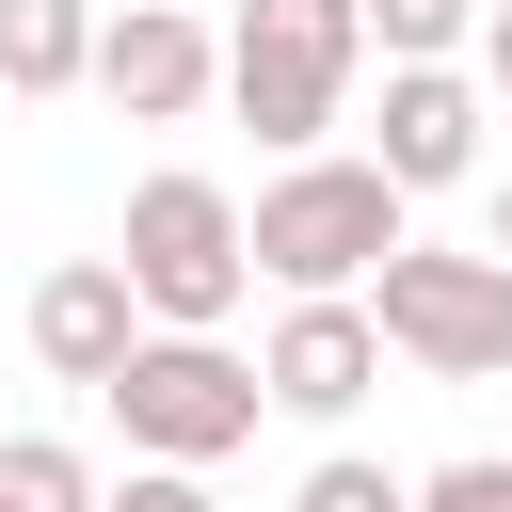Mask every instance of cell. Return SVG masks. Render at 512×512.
I'll list each match as a JSON object with an SVG mask.
<instances>
[{"instance_id":"cell-10","label":"cell","mask_w":512,"mask_h":512,"mask_svg":"<svg viewBox=\"0 0 512 512\" xmlns=\"http://www.w3.org/2000/svg\"><path fill=\"white\" fill-rule=\"evenodd\" d=\"M96 0H0V96H80Z\"/></svg>"},{"instance_id":"cell-6","label":"cell","mask_w":512,"mask_h":512,"mask_svg":"<svg viewBox=\"0 0 512 512\" xmlns=\"http://www.w3.org/2000/svg\"><path fill=\"white\" fill-rule=\"evenodd\" d=\"M480 128H496V96L464 80V64H384V112H368V176L416 208V192H448V176H480Z\"/></svg>"},{"instance_id":"cell-11","label":"cell","mask_w":512,"mask_h":512,"mask_svg":"<svg viewBox=\"0 0 512 512\" xmlns=\"http://www.w3.org/2000/svg\"><path fill=\"white\" fill-rule=\"evenodd\" d=\"M352 32H368L384 64H464V48H480V0H352Z\"/></svg>"},{"instance_id":"cell-1","label":"cell","mask_w":512,"mask_h":512,"mask_svg":"<svg viewBox=\"0 0 512 512\" xmlns=\"http://www.w3.org/2000/svg\"><path fill=\"white\" fill-rule=\"evenodd\" d=\"M416 224H400V192L368 176V160H336V144H304L256 208H240V272H272L288 304H336V288H368L384 256H400Z\"/></svg>"},{"instance_id":"cell-4","label":"cell","mask_w":512,"mask_h":512,"mask_svg":"<svg viewBox=\"0 0 512 512\" xmlns=\"http://www.w3.org/2000/svg\"><path fill=\"white\" fill-rule=\"evenodd\" d=\"M352 304H368V336H384L400 368H432V384H496V368H512V272L464 256V240H400Z\"/></svg>"},{"instance_id":"cell-12","label":"cell","mask_w":512,"mask_h":512,"mask_svg":"<svg viewBox=\"0 0 512 512\" xmlns=\"http://www.w3.org/2000/svg\"><path fill=\"white\" fill-rule=\"evenodd\" d=\"M0 512H96V464L64 432H0Z\"/></svg>"},{"instance_id":"cell-9","label":"cell","mask_w":512,"mask_h":512,"mask_svg":"<svg viewBox=\"0 0 512 512\" xmlns=\"http://www.w3.org/2000/svg\"><path fill=\"white\" fill-rule=\"evenodd\" d=\"M128 336H144V304H128L112 256H64V272L32 288V368H48V384H112Z\"/></svg>"},{"instance_id":"cell-15","label":"cell","mask_w":512,"mask_h":512,"mask_svg":"<svg viewBox=\"0 0 512 512\" xmlns=\"http://www.w3.org/2000/svg\"><path fill=\"white\" fill-rule=\"evenodd\" d=\"M96 512H224L192 464H128V480H96Z\"/></svg>"},{"instance_id":"cell-17","label":"cell","mask_w":512,"mask_h":512,"mask_svg":"<svg viewBox=\"0 0 512 512\" xmlns=\"http://www.w3.org/2000/svg\"><path fill=\"white\" fill-rule=\"evenodd\" d=\"M480 256H496V272H512V176H496V240H480Z\"/></svg>"},{"instance_id":"cell-5","label":"cell","mask_w":512,"mask_h":512,"mask_svg":"<svg viewBox=\"0 0 512 512\" xmlns=\"http://www.w3.org/2000/svg\"><path fill=\"white\" fill-rule=\"evenodd\" d=\"M96 400H112L128 464H192V480H208L224 448H256V416H272L256 368H240L224 336H128V368H112Z\"/></svg>"},{"instance_id":"cell-8","label":"cell","mask_w":512,"mask_h":512,"mask_svg":"<svg viewBox=\"0 0 512 512\" xmlns=\"http://www.w3.org/2000/svg\"><path fill=\"white\" fill-rule=\"evenodd\" d=\"M368 384H384V336H368V304H352V288H336V304H288V320H272V352H256V400H272V416H304V432H336Z\"/></svg>"},{"instance_id":"cell-16","label":"cell","mask_w":512,"mask_h":512,"mask_svg":"<svg viewBox=\"0 0 512 512\" xmlns=\"http://www.w3.org/2000/svg\"><path fill=\"white\" fill-rule=\"evenodd\" d=\"M480 96L512 112V0H480Z\"/></svg>"},{"instance_id":"cell-3","label":"cell","mask_w":512,"mask_h":512,"mask_svg":"<svg viewBox=\"0 0 512 512\" xmlns=\"http://www.w3.org/2000/svg\"><path fill=\"white\" fill-rule=\"evenodd\" d=\"M352 64H368L352 0H240V32H224V96H240V128H256L272 160L336 144V112H352Z\"/></svg>"},{"instance_id":"cell-13","label":"cell","mask_w":512,"mask_h":512,"mask_svg":"<svg viewBox=\"0 0 512 512\" xmlns=\"http://www.w3.org/2000/svg\"><path fill=\"white\" fill-rule=\"evenodd\" d=\"M288 512H400V464H368V448H320V464L288 480Z\"/></svg>"},{"instance_id":"cell-2","label":"cell","mask_w":512,"mask_h":512,"mask_svg":"<svg viewBox=\"0 0 512 512\" xmlns=\"http://www.w3.org/2000/svg\"><path fill=\"white\" fill-rule=\"evenodd\" d=\"M112 272H128V304H144V336H224L240 320V192L224 176H144L128 192V224H112Z\"/></svg>"},{"instance_id":"cell-14","label":"cell","mask_w":512,"mask_h":512,"mask_svg":"<svg viewBox=\"0 0 512 512\" xmlns=\"http://www.w3.org/2000/svg\"><path fill=\"white\" fill-rule=\"evenodd\" d=\"M400 512H512V464H496V448H464V464L400 480Z\"/></svg>"},{"instance_id":"cell-7","label":"cell","mask_w":512,"mask_h":512,"mask_svg":"<svg viewBox=\"0 0 512 512\" xmlns=\"http://www.w3.org/2000/svg\"><path fill=\"white\" fill-rule=\"evenodd\" d=\"M128 128H176L208 80H224V48H208V16H176V0H128V16H96V64H80Z\"/></svg>"}]
</instances>
